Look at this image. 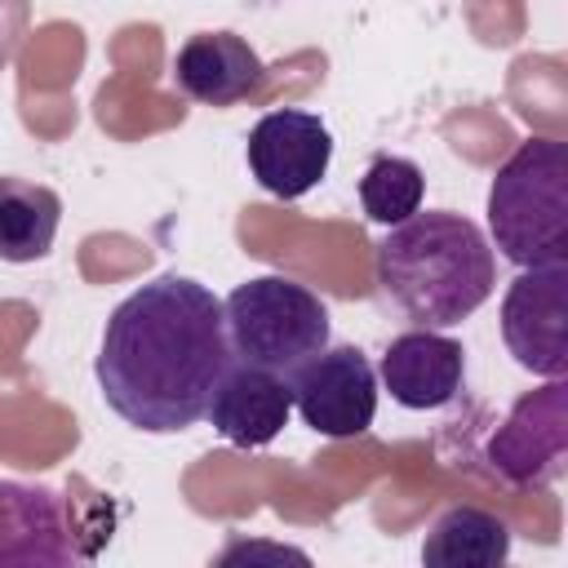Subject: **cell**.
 Returning a JSON list of instances; mask_svg holds the SVG:
<instances>
[{"instance_id":"obj_7","label":"cell","mask_w":568,"mask_h":568,"mask_svg":"<svg viewBox=\"0 0 568 568\" xmlns=\"http://www.w3.org/2000/svg\"><path fill=\"white\" fill-rule=\"evenodd\" d=\"M248 173L275 200H302L315 191L333 164V133L315 111L275 106L266 111L244 142Z\"/></svg>"},{"instance_id":"obj_15","label":"cell","mask_w":568,"mask_h":568,"mask_svg":"<svg viewBox=\"0 0 568 568\" xmlns=\"http://www.w3.org/2000/svg\"><path fill=\"white\" fill-rule=\"evenodd\" d=\"M422 195H426V173L408 155H373L359 178V204L377 226H395L413 217L422 209Z\"/></svg>"},{"instance_id":"obj_16","label":"cell","mask_w":568,"mask_h":568,"mask_svg":"<svg viewBox=\"0 0 568 568\" xmlns=\"http://www.w3.org/2000/svg\"><path fill=\"white\" fill-rule=\"evenodd\" d=\"M235 555H275V559H306L302 550H284V546H231V550L222 555V564H226V559H235Z\"/></svg>"},{"instance_id":"obj_1","label":"cell","mask_w":568,"mask_h":568,"mask_svg":"<svg viewBox=\"0 0 568 568\" xmlns=\"http://www.w3.org/2000/svg\"><path fill=\"white\" fill-rule=\"evenodd\" d=\"M231 359L222 297L169 271L111 311L93 377L120 422L146 435H178L204 422Z\"/></svg>"},{"instance_id":"obj_2","label":"cell","mask_w":568,"mask_h":568,"mask_svg":"<svg viewBox=\"0 0 568 568\" xmlns=\"http://www.w3.org/2000/svg\"><path fill=\"white\" fill-rule=\"evenodd\" d=\"M373 275L382 297L417 328H453L470 320L497 284L488 235L448 209H417L377 244Z\"/></svg>"},{"instance_id":"obj_12","label":"cell","mask_w":568,"mask_h":568,"mask_svg":"<svg viewBox=\"0 0 568 568\" xmlns=\"http://www.w3.org/2000/svg\"><path fill=\"white\" fill-rule=\"evenodd\" d=\"M262 58L235 31H195L173 53V80L200 106H235L262 84Z\"/></svg>"},{"instance_id":"obj_6","label":"cell","mask_w":568,"mask_h":568,"mask_svg":"<svg viewBox=\"0 0 568 568\" xmlns=\"http://www.w3.org/2000/svg\"><path fill=\"white\" fill-rule=\"evenodd\" d=\"M501 342L532 377L568 373V262L524 266L501 297Z\"/></svg>"},{"instance_id":"obj_4","label":"cell","mask_w":568,"mask_h":568,"mask_svg":"<svg viewBox=\"0 0 568 568\" xmlns=\"http://www.w3.org/2000/svg\"><path fill=\"white\" fill-rule=\"evenodd\" d=\"M231 355L271 373H293L328 346V306L288 275H257L222 297Z\"/></svg>"},{"instance_id":"obj_13","label":"cell","mask_w":568,"mask_h":568,"mask_svg":"<svg viewBox=\"0 0 568 568\" xmlns=\"http://www.w3.org/2000/svg\"><path fill=\"white\" fill-rule=\"evenodd\" d=\"M422 559L430 568H501L510 559V528L484 506H448L430 524Z\"/></svg>"},{"instance_id":"obj_9","label":"cell","mask_w":568,"mask_h":568,"mask_svg":"<svg viewBox=\"0 0 568 568\" xmlns=\"http://www.w3.org/2000/svg\"><path fill=\"white\" fill-rule=\"evenodd\" d=\"M377 382L408 413L444 408L462 395L466 351L457 337H448L439 328H408V333L390 337V346L377 364Z\"/></svg>"},{"instance_id":"obj_8","label":"cell","mask_w":568,"mask_h":568,"mask_svg":"<svg viewBox=\"0 0 568 568\" xmlns=\"http://www.w3.org/2000/svg\"><path fill=\"white\" fill-rule=\"evenodd\" d=\"M568 453V386L564 377H546L541 390L515 399L506 422L488 439V462L506 484H550L564 470Z\"/></svg>"},{"instance_id":"obj_3","label":"cell","mask_w":568,"mask_h":568,"mask_svg":"<svg viewBox=\"0 0 568 568\" xmlns=\"http://www.w3.org/2000/svg\"><path fill=\"white\" fill-rule=\"evenodd\" d=\"M488 231L506 262H568V151L559 138L519 142L488 186Z\"/></svg>"},{"instance_id":"obj_5","label":"cell","mask_w":568,"mask_h":568,"mask_svg":"<svg viewBox=\"0 0 568 568\" xmlns=\"http://www.w3.org/2000/svg\"><path fill=\"white\" fill-rule=\"evenodd\" d=\"M284 377L293 413L324 439H355L377 417V368L359 346H324Z\"/></svg>"},{"instance_id":"obj_14","label":"cell","mask_w":568,"mask_h":568,"mask_svg":"<svg viewBox=\"0 0 568 568\" xmlns=\"http://www.w3.org/2000/svg\"><path fill=\"white\" fill-rule=\"evenodd\" d=\"M62 226V200L53 186L0 173V262H40Z\"/></svg>"},{"instance_id":"obj_11","label":"cell","mask_w":568,"mask_h":568,"mask_svg":"<svg viewBox=\"0 0 568 568\" xmlns=\"http://www.w3.org/2000/svg\"><path fill=\"white\" fill-rule=\"evenodd\" d=\"M204 417L235 448H266L288 426V417H293L288 377L271 373L262 364L231 359L222 382L213 386V399H209Z\"/></svg>"},{"instance_id":"obj_10","label":"cell","mask_w":568,"mask_h":568,"mask_svg":"<svg viewBox=\"0 0 568 568\" xmlns=\"http://www.w3.org/2000/svg\"><path fill=\"white\" fill-rule=\"evenodd\" d=\"M80 559L67 506L44 484L0 479V568L4 564H40L67 568Z\"/></svg>"}]
</instances>
